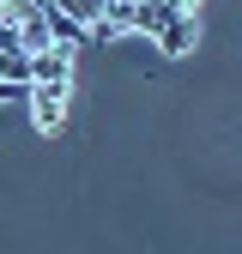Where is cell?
I'll use <instances>...</instances> for the list:
<instances>
[{"label": "cell", "mask_w": 242, "mask_h": 254, "mask_svg": "<svg viewBox=\"0 0 242 254\" xmlns=\"http://www.w3.org/2000/svg\"><path fill=\"white\" fill-rule=\"evenodd\" d=\"M0 49H24V43H18V24H12L6 12H0Z\"/></svg>", "instance_id": "4"}, {"label": "cell", "mask_w": 242, "mask_h": 254, "mask_svg": "<svg viewBox=\"0 0 242 254\" xmlns=\"http://www.w3.org/2000/svg\"><path fill=\"white\" fill-rule=\"evenodd\" d=\"M194 37H200V24H194V12H182V18H170L164 30H158V37H151V43H158L164 55H188L194 49Z\"/></svg>", "instance_id": "3"}, {"label": "cell", "mask_w": 242, "mask_h": 254, "mask_svg": "<svg viewBox=\"0 0 242 254\" xmlns=\"http://www.w3.org/2000/svg\"><path fill=\"white\" fill-rule=\"evenodd\" d=\"M30 97V121L43 127V133H60L67 127V85H24Z\"/></svg>", "instance_id": "1"}, {"label": "cell", "mask_w": 242, "mask_h": 254, "mask_svg": "<svg viewBox=\"0 0 242 254\" xmlns=\"http://www.w3.org/2000/svg\"><path fill=\"white\" fill-rule=\"evenodd\" d=\"M6 97H24V85H6V79H0V103H6Z\"/></svg>", "instance_id": "5"}, {"label": "cell", "mask_w": 242, "mask_h": 254, "mask_svg": "<svg viewBox=\"0 0 242 254\" xmlns=\"http://www.w3.org/2000/svg\"><path fill=\"white\" fill-rule=\"evenodd\" d=\"M67 79H73V49H60V43L30 49V85H67Z\"/></svg>", "instance_id": "2"}]
</instances>
